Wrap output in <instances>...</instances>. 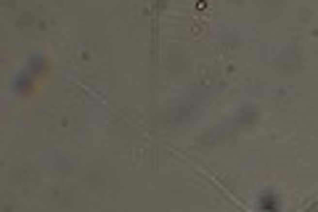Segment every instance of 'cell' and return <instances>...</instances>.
<instances>
[{
    "label": "cell",
    "instance_id": "1",
    "mask_svg": "<svg viewBox=\"0 0 318 212\" xmlns=\"http://www.w3.org/2000/svg\"><path fill=\"white\" fill-rule=\"evenodd\" d=\"M260 210H263V212H278V199H276V194H265V197L260 199Z\"/></svg>",
    "mask_w": 318,
    "mask_h": 212
},
{
    "label": "cell",
    "instance_id": "2",
    "mask_svg": "<svg viewBox=\"0 0 318 212\" xmlns=\"http://www.w3.org/2000/svg\"><path fill=\"white\" fill-rule=\"evenodd\" d=\"M30 82H32V72L19 75V77H16V91H30Z\"/></svg>",
    "mask_w": 318,
    "mask_h": 212
},
{
    "label": "cell",
    "instance_id": "3",
    "mask_svg": "<svg viewBox=\"0 0 318 212\" xmlns=\"http://www.w3.org/2000/svg\"><path fill=\"white\" fill-rule=\"evenodd\" d=\"M40 69H45V61L40 59V56H32V59H30V69H27V72L35 75V72H40Z\"/></svg>",
    "mask_w": 318,
    "mask_h": 212
}]
</instances>
